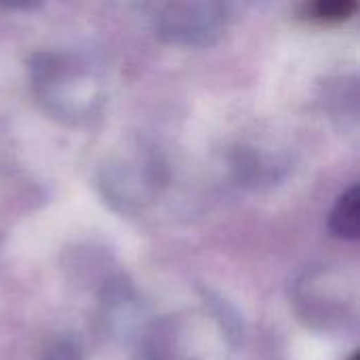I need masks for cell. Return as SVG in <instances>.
<instances>
[{"label":"cell","instance_id":"cell-9","mask_svg":"<svg viewBox=\"0 0 360 360\" xmlns=\"http://www.w3.org/2000/svg\"><path fill=\"white\" fill-rule=\"evenodd\" d=\"M350 360H360V356H359V354H352V359H350Z\"/></svg>","mask_w":360,"mask_h":360},{"label":"cell","instance_id":"cell-1","mask_svg":"<svg viewBox=\"0 0 360 360\" xmlns=\"http://www.w3.org/2000/svg\"><path fill=\"white\" fill-rule=\"evenodd\" d=\"M36 99L55 118L70 124L91 120L103 105L101 74L84 59L65 53H40L32 61Z\"/></svg>","mask_w":360,"mask_h":360},{"label":"cell","instance_id":"cell-5","mask_svg":"<svg viewBox=\"0 0 360 360\" xmlns=\"http://www.w3.org/2000/svg\"><path fill=\"white\" fill-rule=\"evenodd\" d=\"M314 11L327 23H340L352 17L356 0H314Z\"/></svg>","mask_w":360,"mask_h":360},{"label":"cell","instance_id":"cell-2","mask_svg":"<svg viewBox=\"0 0 360 360\" xmlns=\"http://www.w3.org/2000/svg\"><path fill=\"white\" fill-rule=\"evenodd\" d=\"M221 0H158L154 25L162 40L177 46H209L224 30Z\"/></svg>","mask_w":360,"mask_h":360},{"label":"cell","instance_id":"cell-3","mask_svg":"<svg viewBox=\"0 0 360 360\" xmlns=\"http://www.w3.org/2000/svg\"><path fill=\"white\" fill-rule=\"evenodd\" d=\"M162 173L160 160L150 150L135 146L124 154L114 156L108 167L103 169V184L112 192H131V190H146L158 184Z\"/></svg>","mask_w":360,"mask_h":360},{"label":"cell","instance_id":"cell-8","mask_svg":"<svg viewBox=\"0 0 360 360\" xmlns=\"http://www.w3.org/2000/svg\"><path fill=\"white\" fill-rule=\"evenodd\" d=\"M44 0H0V8H8V11H32L36 6H40Z\"/></svg>","mask_w":360,"mask_h":360},{"label":"cell","instance_id":"cell-7","mask_svg":"<svg viewBox=\"0 0 360 360\" xmlns=\"http://www.w3.org/2000/svg\"><path fill=\"white\" fill-rule=\"evenodd\" d=\"M139 360H177V359L167 350V346H165L162 342H154V344L146 346V350H143V354H141V359Z\"/></svg>","mask_w":360,"mask_h":360},{"label":"cell","instance_id":"cell-6","mask_svg":"<svg viewBox=\"0 0 360 360\" xmlns=\"http://www.w3.org/2000/svg\"><path fill=\"white\" fill-rule=\"evenodd\" d=\"M42 360H80V354L72 344H57L44 354Z\"/></svg>","mask_w":360,"mask_h":360},{"label":"cell","instance_id":"cell-4","mask_svg":"<svg viewBox=\"0 0 360 360\" xmlns=\"http://www.w3.org/2000/svg\"><path fill=\"white\" fill-rule=\"evenodd\" d=\"M329 228L338 238L344 240H356L360 234V188L352 186L348 192L340 196L335 202L331 217H329Z\"/></svg>","mask_w":360,"mask_h":360}]
</instances>
